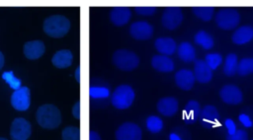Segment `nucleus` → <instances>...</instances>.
Masks as SVG:
<instances>
[{
    "label": "nucleus",
    "instance_id": "1",
    "mask_svg": "<svg viewBox=\"0 0 253 140\" xmlns=\"http://www.w3.org/2000/svg\"><path fill=\"white\" fill-rule=\"evenodd\" d=\"M39 125L45 129H55L61 123V113L58 107L53 105H41L36 113Z\"/></svg>",
    "mask_w": 253,
    "mask_h": 140
},
{
    "label": "nucleus",
    "instance_id": "2",
    "mask_svg": "<svg viewBox=\"0 0 253 140\" xmlns=\"http://www.w3.org/2000/svg\"><path fill=\"white\" fill-rule=\"evenodd\" d=\"M43 32L54 38L64 36L70 30V21L62 15H52L43 21Z\"/></svg>",
    "mask_w": 253,
    "mask_h": 140
},
{
    "label": "nucleus",
    "instance_id": "3",
    "mask_svg": "<svg viewBox=\"0 0 253 140\" xmlns=\"http://www.w3.org/2000/svg\"><path fill=\"white\" fill-rule=\"evenodd\" d=\"M113 63L117 68L123 71H131L139 64L138 56L127 49H118L113 54Z\"/></svg>",
    "mask_w": 253,
    "mask_h": 140
},
{
    "label": "nucleus",
    "instance_id": "4",
    "mask_svg": "<svg viewBox=\"0 0 253 140\" xmlns=\"http://www.w3.org/2000/svg\"><path fill=\"white\" fill-rule=\"evenodd\" d=\"M134 91L128 85H120L113 92L111 102L118 109H126L129 107L134 100Z\"/></svg>",
    "mask_w": 253,
    "mask_h": 140
},
{
    "label": "nucleus",
    "instance_id": "5",
    "mask_svg": "<svg viewBox=\"0 0 253 140\" xmlns=\"http://www.w3.org/2000/svg\"><path fill=\"white\" fill-rule=\"evenodd\" d=\"M215 23L222 30H233L240 21V15L233 8H223L218 10L215 15Z\"/></svg>",
    "mask_w": 253,
    "mask_h": 140
},
{
    "label": "nucleus",
    "instance_id": "6",
    "mask_svg": "<svg viewBox=\"0 0 253 140\" xmlns=\"http://www.w3.org/2000/svg\"><path fill=\"white\" fill-rule=\"evenodd\" d=\"M32 134L31 123L23 118H15L10 127V136L12 140H28Z\"/></svg>",
    "mask_w": 253,
    "mask_h": 140
},
{
    "label": "nucleus",
    "instance_id": "7",
    "mask_svg": "<svg viewBox=\"0 0 253 140\" xmlns=\"http://www.w3.org/2000/svg\"><path fill=\"white\" fill-rule=\"evenodd\" d=\"M183 21V13L180 7L169 6L163 11L161 17V23L164 28L168 30H174L181 25Z\"/></svg>",
    "mask_w": 253,
    "mask_h": 140
},
{
    "label": "nucleus",
    "instance_id": "8",
    "mask_svg": "<svg viewBox=\"0 0 253 140\" xmlns=\"http://www.w3.org/2000/svg\"><path fill=\"white\" fill-rule=\"evenodd\" d=\"M11 105L18 111H25L31 105V92L28 87L15 90L11 96Z\"/></svg>",
    "mask_w": 253,
    "mask_h": 140
},
{
    "label": "nucleus",
    "instance_id": "9",
    "mask_svg": "<svg viewBox=\"0 0 253 140\" xmlns=\"http://www.w3.org/2000/svg\"><path fill=\"white\" fill-rule=\"evenodd\" d=\"M141 137L140 127L133 122H125L116 131L117 140H141Z\"/></svg>",
    "mask_w": 253,
    "mask_h": 140
},
{
    "label": "nucleus",
    "instance_id": "10",
    "mask_svg": "<svg viewBox=\"0 0 253 140\" xmlns=\"http://www.w3.org/2000/svg\"><path fill=\"white\" fill-rule=\"evenodd\" d=\"M200 124L208 129H211L218 124L219 122V113L216 107L212 105H207L201 110L199 117Z\"/></svg>",
    "mask_w": 253,
    "mask_h": 140
},
{
    "label": "nucleus",
    "instance_id": "11",
    "mask_svg": "<svg viewBox=\"0 0 253 140\" xmlns=\"http://www.w3.org/2000/svg\"><path fill=\"white\" fill-rule=\"evenodd\" d=\"M219 96L223 103L232 105L240 104L243 100L241 90L237 86L231 84L223 86L219 91Z\"/></svg>",
    "mask_w": 253,
    "mask_h": 140
},
{
    "label": "nucleus",
    "instance_id": "12",
    "mask_svg": "<svg viewBox=\"0 0 253 140\" xmlns=\"http://www.w3.org/2000/svg\"><path fill=\"white\" fill-rule=\"evenodd\" d=\"M130 35L137 40L149 39L153 35L152 26L145 21H137L130 25L129 28Z\"/></svg>",
    "mask_w": 253,
    "mask_h": 140
},
{
    "label": "nucleus",
    "instance_id": "13",
    "mask_svg": "<svg viewBox=\"0 0 253 140\" xmlns=\"http://www.w3.org/2000/svg\"><path fill=\"white\" fill-rule=\"evenodd\" d=\"M45 51V45L42 40H31L24 44L23 52L26 58L30 60L39 59L43 55Z\"/></svg>",
    "mask_w": 253,
    "mask_h": 140
},
{
    "label": "nucleus",
    "instance_id": "14",
    "mask_svg": "<svg viewBox=\"0 0 253 140\" xmlns=\"http://www.w3.org/2000/svg\"><path fill=\"white\" fill-rule=\"evenodd\" d=\"M130 18H131L130 9L126 6L114 7L110 12L111 22L118 27L125 26L126 24H127Z\"/></svg>",
    "mask_w": 253,
    "mask_h": 140
},
{
    "label": "nucleus",
    "instance_id": "15",
    "mask_svg": "<svg viewBox=\"0 0 253 140\" xmlns=\"http://www.w3.org/2000/svg\"><path fill=\"white\" fill-rule=\"evenodd\" d=\"M195 79L202 84L209 83L212 78V70L208 66L205 60L196 59L194 64Z\"/></svg>",
    "mask_w": 253,
    "mask_h": 140
},
{
    "label": "nucleus",
    "instance_id": "16",
    "mask_svg": "<svg viewBox=\"0 0 253 140\" xmlns=\"http://www.w3.org/2000/svg\"><path fill=\"white\" fill-rule=\"evenodd\" d=\"M195 81L196 79H195L194 72L189 69L178 70L175 74L176 85L184 91L191 90L195 84Z\"/></svg>",
    "mask_w": 253,
    "mask_h": 140
},
{
    "label": "nucleus",
    "instance_id": "17",
    "mask_svg": "<svg viewBox=\"0 0 253 140\" xmlns=\"http://www.w3.org/2000/svg\"><path fill=\"white\" fill-rule=\"evenodd\" d=\"M201 110L202 109H201L200 104L197 101H195V100L189 101L186 104V105L183 109V113H182V118H183L184 122L187 124L195 123L197 120H199Z\"/></svg>",
    "mask_w": 253,
    "mask_h": 140
},
{
    "label": "nucleus",
    "instance_id": "18",
    "mask_svg": "<svg viewBox=\"0 0 253 140\" xmlns=\"http://www.w3.org/2000/svg\"><path fill=\"white\" fill-rule=\"evenodd\" d=\"M178 101L173 97L161 98L157 103V110L164 116H172L178 110Z\"/></svg>",
    "mask_w": 253,
    "mask_h": 140
},
{
    "label": "nucleus",
    "instance_id": "19",
    "mask_svg": "<svg viewBox=\"0 0 253 140\" xmlns=\"http://www.w3.org/2000/svg\"><path fill=\"white\" fill-rule=\"evenodd\" d=\"M72 61H73V54L68 49H61L56 51L51 58V62L53 66L59 69H64L71 66Z\"/></svg>",
    "mask_w": 253,
    "mask_h": 140
},
{
    "label": "nucleus",
    "instance_id": "20",
    "mask_svg": "<svg viewBox=\"0 0 253 140\" xmlns=\"http://www.w3.org/2000/svg\"><path fill=\"white\" fill-rule=\"evenodd\" d=\"M154 46L160 54L166 55V56L173 54L177 48V44L175 40L168 36H161L156 38L154 42Z\"/></svg>",
    "mask_w": 253,
    "mask_h": 140
},
{
    "label": "nucleus",
    "instance_id": "21",
    "mask_svg": "<svg viewBox=\"0 0 253 140\" xmlns=\"http://www.w3.org/2000/svg\"><path fill=\"white\" fill-rule=\"evenodd\" d=\"M151 65L155 70L163 73L171 72L174 70L175 67L173 60L170 57L162 54L154 55L151 58Z\"/></svg>",
    "mask_w": 253,
    "mask_h": 140
},
{
    "label": "nucleus",
    "instance_id": "22",
    "mask_svg": "<svg viewBox=\"0 0 253 140\" xmlns=\"http://www.w3.org/2000/svg\"><path fill=\"white\" fill-rule=\"evenodd\" d=\"M253 38V28L250 26L239 27L231 35V39L235 44H244Z\"/></svg>",
    "mask_w": 253,
    "mask_h": 140
},
{
    "label": "nucleus",
    "instance_id": "23",
    "mask_svg": "<svg viewBox=\"0 0 253 140\" xmlns=\"http://www.w3.org/2000/svg\"><path fill=\"white\" fill-rule=\"evenodd\" d=\"M178 56L183 62L190 63L196 60V50L190 42L183 41L178 46Z\"/></svg>",
    "mask_w": 253,
    "mask_h": 140
},
{
    "label": "nucleus",
    "instance_id": "24",
    "mask_svg": "<svg viewBox=\"0 0 253 140\" xmlns=\"http://www.w3.org/2000/svg\"><path fill=\"white\" fill-rule=\"evenodd\" d=\"M238 58L235 53H228L223 64V73L226 76H234L237 73Z\"/></svg>",
    "mask_w": 253,
    "mask_h": 140
},
{
    "label": "nucleus",
    "instance_id": "25",
    "mask_svg": "<svg viewBox=\"0 0 253 140\" xmlns=\"http://www.w3.org/2000/svg\"><path fill=\"white\" fill-rule=\"evenodd\" d=\"M194 40L197 44L201 45L204 49H211L214 44L212 36L206 31H199L195 35Z\"/></svg>",
    "mask_w": 253,
    "mask_h": 140
},
{
    "label": "nucleus",
    "instance_id": "26",
    "mask_svg": "<svg viewBox=\"0 0 253 140\" xmlns=\"http://www.w3.org/2000/svg\"><path fill=\"white\" fill-rule=\"evenodd\" d=\"M192 11L201 20L210 21L213 16L214 7L213 6H195L192 8Z\"/></svg>",
    "mask_w": 253,
    "mask_h": 140
},
{
    "label": "nucleus",
    "instance_id": "27",
    "mask_svg": "<svg viewBox=\"0 0 253 140\" xmlns=\"http://www.w3.org/2000/svg\"><path fill=\"white\" fill-rule=\"evenodd\" d=\"M253 73V58L246 57L242 58L238 62L237 74L240 76H246Z\"/></svg>",
    "mask_w": 253,
    "mask_h": 140
},
{
    "label": "nucleus",
    "instance_id": "28",
    "mask_svg": "<svg viewBox=\"0 0 253 140\" xmlns=\"http://www.w3.org/2000/svg\"><path fill=\"white\" fill-rule=\"evenodd\" d=\"M146 127L151 133H158L163 128V121L155 115H150L146 119Z\"/></svg>",
    "mask_w": 253,
    "mask_h": 140
},
{
    "label": "nucleus",
    "instance_id": "29",
    "mask_svg": "<svg viewBox=\"0 0 253 140\" xmlns=\"http://www.w3.org/2000/svg\"><path fill=\"white\" fill-rule=\"evenodd\" d=\"M62 140H80V129L77 126H66L61 132Z\"/></svg>",
    "mask_w": 253,
    "mask_h": 140
},
{
    "label": "nucleus",
    "instance_id": "30",
    "mask_svg": "<svg viewBox=\"0 0 253 140\" xmlns=\"http://www.w3.org/2000/svg\"><path fill=\"white\" fill-rule=\"evenodd\" d=\"M206 63L211 70H215L222 62V56L217 52H211L206 55Z\"/></svg>",
    "mask_w": 253,
    "mask_h": 140
},
{
    "label": "nucleus",
    "instance_id": "31",
    "mask_svg": "<svg viewBox=\"0 0 253 140\" xmlns=\"http://www.w3.org/2000/svg\"><path fill=\"white\" fill-rule=\"evenodd\" d=\"M2 77L9 84V86L11 88H13L14 90H17V89L21 88V80L16 78L14 76L13 72H5V73H3Z\"/></svg>",
    "mask_w": 253,
    "mask_h": 140
},
{
    "label": "nucleus",
    "instance_id": "32",
    "mask_svg": "<svg viewBox=\"0 0 253 140\" xmlns=\"http://www.w3.org/2000/svg\"><path fill=\"white\" fill-rule=\"evenodd\" d=\"M226 140H248V133L243 129H236L233 134H228Z\"/></svg>",
    "mask_w": 253,
    "mask_h": 140
},
{
    "label": "nucleus",
    "instance_id": "33",
    "mask_svg": "<svg viewBox=\"0 0 253 140\" xmlns=\"http://www.w3.org/2000/svg\"><path fill=\"white\" fill-rule=\"evenodd\" d=\"M135 12L141 16H151L155 13L156 7L154 6H137L134 8Z\"/></svg>",
    "mask_w": 253,
    "mask_h": 140
},
{
    "label": "nucleus",
    "instance_id": "34",
    "mask_svg": "<svg viewBox=\"0 0 253 140\" xmlns=\"http://www.w3.org/2000/svg\"><path fill=\"white\" fill-rule=\"evenodd\" d=\"M239 121L245 126V127H251L252 126V124H253V122H252V120L250 119V117L247 115V114H245V113H241V114H239Z\"/></svg>",
    "mask_w": 253,
    "mask_h": 140
},
{
    "label": "nucleus",
    "instance_id": "35",
    "mask_svg": "<svg viewBox=\"0 0 253 140\" xmlns=\"http://www.w3.org/2000/svg\"><path fill=\"white\" fill-rule=\"evenodd\" d=\"M224 124L227 128V132L228 134H233L235 131H236V126H235V123L232 119L230 118H226L225 121H224Z\"/></svg>",
    "mask_w": 253,
    "mask_h": 140
},
{
    "label": "nucleus",
    "instance_id": "36",
    "mask_svg": "<svg viewBox=\"0 0 253 140\" xmlns=\"http://www.w3.org/2000/svg\"><path fill=\"white\" fill-rule=\"evenodd\" d=\"M72 115L76 119H80V102H76L72 107Z\"/></svg>",
    "mask_w": 253,
    "mask_h": 140
},
{
    "label": "nucleus",
    "instance_id": "37",
    "mask_svg": "<svg viewBox=\"0 0 253 140\" xmlns=\"http://www.w3.org/2000/svg\"><path fill=\"white\" fill-rule=\"evenodd\" d=\"M89 140H101V137L96 131L91 130L89 132Z\"/></svg>",
    "mask_w": 253,
    "mask_h": 140
},
{
    "label": "nucleus",
    "instance_id": "38",
    "mask_svg": "<svg viewBox=\"0 0 253 140\" xmlns=\"http://www.w3.org/2000/svg\"><path fill=\"white\" fill-rule=\"evenodd\" d=\"M75 79H76V81H77V83H80V66H78L77 68H76V70H75Z\"/></svg>",
    "mask_w": 253,
    "mask_h": 140
},
{
    "label": "nucleus",
    "instance_id": "39",
    "mask_svg": "<svg viewBox=\"0 0 253 140\" xmlns=\"http://www.w3.org/2000/svg\"><path fill=\"white\" fill-rule=\"evenodd\" d=\"M5 63V58H4V54L0 51V70L3 68Z\"/></svg>",
    "mask_w": 253,
    "mask_h": 140
},
{
    "label": "nucleus",
    "instance_id": "40",
    "mask_svg": "<svg viewBox=\"0 0 253 140\" xmlns=\"http://www.w3.org/2000/svg\"><path fill=\"white\" fill-rule=\"evenodd\" d=\"M169 137H170V140H181V138L175 133H171Z\"/></svg>",
    "mask_w": 253,
    "mask_h": 140
},
{
    "label": "nucleus",
    "instance_id": "41",
    "mask_svg": "<svg viewBox=\"0 0 253 140\" xmlns=\"http://www.w3.org/2000/svg\"><path fill=\"white\" fill-rule=\"evenodd\" d=\"M0 140H8V139H6V138H3V137H0Z\"/></svg>",
    "mask_w": 253,
    "mask_h": 140
}]
</instances>
